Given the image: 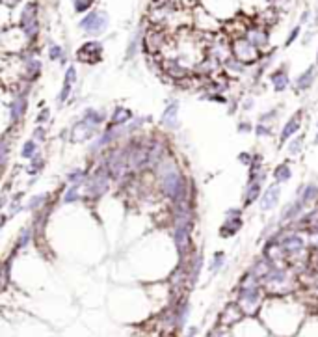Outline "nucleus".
I'll return each instance as SVG.
<instances>
[{
  "label": "nucleus",
  "mask_w": 318,
  "mask_h": 337,
  "mask_svg": "<svg viewBox=\"0 0 318 337\" xmlns=\"http://www.w3.org/2000/svg\"><path fill=\"white\" fill-rule=\"evenodd\" d=\"M108 13L106 11H102V9H90L84 17H82V21L78 23V26L86 32V34H90V36H97V34H102V32L108 28Z\"/></svg>",
  "instance_id": "f257e3e1"
},
{
  "label": "nucleus",
  "mask_w": 318,
  "mask_h": 337,
  "mask_svg": "<svg viewBox=\"0 0 318 337\" xmlns=\"http://www.w3.org/2000/svg\"><path fill=\"white\" fill-rule=\"evenodd\" d=\"M21 28H23L26 38H36L39 32V23H38V4L36 2H28L21 11Z\"/></svg>",
  "instance_id": "f03ea898"
},
{
  "label": "nucleus",
  "mask_w": 318,
  "mask_h": 337,
  "mask_svg": "<svg viewBox=\"0 0 318 337\" xmlns=\"http://www.w3.org/2000/svg\"><path fill=\"white\" fill-rule=\"evenodd\" d=\"M259 47H255L248 38H240L234 41L233 45V53H234V58L238 61H244V63H251V61H255L259 58V51H257Z\"/></svg>",
  "instance_id": "7ed1b4c3"
},
{
  "label": "nucleus",
  "mask_w": 318,
  "mask_h": 337,
  "mask_svg": "<svg viewBox=\"0 0 318 337\" xmlns=\"http://www.w3.org/2000/svg\"><path fill=\"white\" fill-rule=\"evenodd\" d=\"M175 242H177L179 253L184 257L186 252L190 250V229H188V224H177V229H175Z\"/></svg>",
  "instance_id": "20e7f679"
},
{
  "label": "nucleus",
  "mask_w": 318,
  "mask_h": 337,
  "mask_svg": "<svg viewBox=\"0 0 318 337\" xmlns=\"http://www.w3.org/2000/svg\"><path fill=\"white\" fill-rule=\"evenodd\" d=\"M281 252H285L287 255H296V253H300L303 250V240L298 235H288L281 240Z\"/></svg>",
  "instance_id": "39448f33"
},
{
  "label": "nucleus",
  "mask_w": 318,
  "mask_h": 337,
  "mask_svg": "<svg viewBox=\"0 0 318 337\" xmlns=\"http://www.w3.org/2000/svg\"><path fill=\"white\" fill-rule=\"evenodd\" d=\"M277 201H279V184H272V186H268V190L264 192L261 207H263V211H270L277 205Z\"/></svg>",
  "instance_id": "423d86ee"
},
{
  "label": "nucleus",
  "mask_w": 318,
  "mask_h": 337,
  "mask_svg": "<svg viewBox=\"0 0 318 337\" xmlns=\"http://www.w3.org/2000/svg\"><path fill=\"white\" fill-rule=\"evenodd\" d=\"M177 112H179V105L177 103H171L162 114L164 125H168V127H177Z\"/></svg>",
  "instance_id": "0eeeda50"
},
{
  "label": "nucleus",
  "mask_w": 318,
  "mask_h": 337,
  "mask_svg": "<svg viewBox=\"0 0 318 337\" xmlns=\"http://www.w3.org/2000/svg\"><path fill=\"white\" fill-rule=\"evenodd\" d=\"M248 39L255 47H264L268 43V34H266L263 28H251V30L248 32Z\"/></svg>",
  "instance_id": "6e6552de"
},
{
  "label": "nucleus",
  "mask_w": 318,
  "mask_h": 337,
  "mask_svg": "<svg viewBox=\"0 0 318 337\" xmlns=\"http://www.w3.org/2000/svg\"><path fill=\"white\" fill-rule=\"evenodd\" d=\"M313 77H315V65H311L305 73L300 75V78L296 80V90H298V92H302V90L311 88V84H313Z\"/></svg>",
  "instance_id": "1a4fd4ad"
},
{
  "label": "nucleus",
  "mask_w": 318,
  "mask_h": 337,
  "mask_svg": "<svg viewBox=\"0 0 318 337\" xmlns=\"http://www.w3.org/2000/svg\"><path fill=\"white\" fill-rule=\"evenodd\" d=\"M298 129H300V115H294V117L283 127V130H281V142H287Z\"/></svg>",
  "instance_id": "9d476101"
},
{
  "label": "nucleus",
  "mask_w": 318,
  "mask_h": 337,
  "mask_svg": "<svg viewBox=\"0 0 318 337\" xmlns=\"http://www.w3.org/2000/svg\"><path fill=\"white\" fill-rule=\"evenodd\" d=\"M272 84H273V88H275V92H283V90L288 86L287 73H285L283 69H279L277 73H273V75H272Z\"/></svg>",
  "instance_id": "9b49d317"
},
{
  "label": "nucleus",
  "mask_w": 318,
  "mask_h": 337,
  "mask_svg": "<svg viewBox=\"0 0 318 337\" xmlns=\"http://www.w3.org/2000/svg\"><path fill=\"white\" fill-rule=\"evenodd\" d=\"M317 198H318V186H315V184H307V186L303 188L302 203H311V201H315Z\"/></svg>",
  "instance_id": "f8f14e48"
},
{
  "label": "nucleus",
  "mask_w": 318,
  "mask_h": 337,
  "mask_svg": "<svg viewBox=\"0 0 318 337\" xmlns=\"http://www.w3.org/2000/svg\"><path fill=\"white\" fill-rule=\"evenodd\" d=\"M24 108H26V99H24V97H17L15 103L11 105V115H13L15 119H19V117L24 114Z\"/></svg>",
  "instance_id": "ddd939ff"
},
{
  "label": "nucleus",
  "mask_w": 318,
  "mask_h": 337,
  "mask_svg": "<svg viewBox=\"0 0 318 337\" xmlns=\"http://www.w3.org/2000/svg\"><path fill=\"white\" fill-rule=\"evenodd\" d=\"M95 0H73V8L77 13H88L91 6H93Z\"/></svg>",
  "instance_id": "4468645a"
},
{
  "label": "nucleus",
  "mask_w": 318,
  "mask_h": 337,
  "mask_svg": "<svg viewBox=\"0 0 318 337\" xmlns=\"http://www.w3.org/2000/svg\"><path fill=\"white\" fill-rule=\"evenodd\" d=\"M259 192H261V183H259V181H253V183L249 184L248 194H246V205H249L251 201H255V199L259 198Z\"/></svg>",
  "instance_id": "2eb2a0df"
},
{
  "label": "nucleus",
  "mask_w": 318,
  "mask_h": 337,
  "mask_svg": "<svg viewBox=\"0 0 318 337\" xmlns=\"http://www.w3.org/2000/svg\"><path fill=\"white\" fill-rule=\"evenodd\" d=\"M131 112L127 110V108H117L116 114H114V125H123L129 117H131Z\"/></svg>",
  "instance_id": "dca6fc26"
},
{
  "label": "nucleus",
  "mask_w": 318,
  "mask_h": 337,
  "mask_svg": "<svg viewBox=\"0 0 318 337\" xmlns=\"http://www.w3.org/2000/svg\"><path fill=\"white\" fill-rule=\"evenodd\" d=\"M275 177H277V181H288L290 179V168L287 164H281L279 168L275 169Z\"/></svg>",
  "instance_id": "f3484780"
},
{
  "label": "nucleus",
  "mask_w": 318,
  "mask_h": 337,
  "mask_svg": "<svg viewBox=\"0 0 318 337\" xmlns=\"http://www.w3.org/2000/svg\"><path fill=\"white\" fill-rule=\"evenodd\" d=\"M78 186H80V183H75L73 186H71L69 192H67V194H65V198H63L65 203H71V201L78 199Z\"/></svg>",
  "instance_id": "a211bd4d"
},
{
  "label": "nucleus",
  "mask_w": 318,
  "mask_h": 337,
  "mask_svg": "<svg viewBox=\"0 0 318 337\" xmlns=\"http://www.w3.org/2000/svg\"><path fill=\"white\" fill-rule=\"evenodd\" d=\"M34 153H36V142H26L23 146V157L24 159H32L34 157Z\"/></svg>",
  "instance_id": "6ab92c4d"
},
{
  "label": "nucleus",
  "mask_w": 318,
  "mask_h": 337,
  "mask_svg": "<svg viewBox=\"0 0 318 337\" xmlns=\"http://www.w3.org/2000/svg\"><path fill=\"white\" fill-rule=\"evenodd\" d=\"M166 69H168V73H170L171 77H184V75H186V69L179 67V65H175V63H170Z\"/></svg>",
  "instance_id": "aec40b11"
},
{
  "label": "nucleus",
  "mask_w": 318,
  "mask_h": 337,
  "mask_svg": "<svg viewBox=\"0 0 318 337\" xmlns=\"http://www.w3.org/2000/svg\"><path fill=\"white\" fill-rule=\"evenodd\" d=\"M30 237H32V229H26L21 233V238H19V248H24V246L28 244V240H30Z\"/></svg>",
  "instance_id": "412c9836"
},
{
  "label": "nucleus",
  "mask_w": 318,
  "mask_h": 337,
  "mask_svg": "<svg viewBox=\"0 0 318 337\" xmlns=\"http://www.w3.org/2000/svg\"><path fill=\"white\" fill-rule=\"evenodd\" d=\"M302 144H303V138L300 136V138H296L292 144H290V147H288V151H290V155H296L300 149H302Z\"/></svg>",
  "instance_id": "4be33fe9"
},
{
  "label": "nucleus",
  "mask_w": 318,
  "mask_h": 337,
  "mask_svg": "<svg viewBox=\"0 0 318 337\" xmlns=\"http://www.w3.org/2000/svg\"><path fill=\"white\" fill-rule=\"evenodd\" d=\"M69 93H71V84H69V82H65V86H63V90H62V93H60L58 101H60V103L67 101V99H69Z\"/></svg>",
  "instance_id": "5701e85b"
},
{
  "label": "nucleus",
  "mask_w": 318,
  "mask_h": 337,
  "mask_svg": "<svg viewBox=\"0 0 318 337\" xmlns=\"http://www.w3.org/2000/svg\"><path fill=\"white\" fill-rule=\"evenodd\" d=\"M50 58H52V60H58V58H60V56H62L63 54V51H62V47H58V45H52L50 47Z\"/></svg>",
  "instance_id": "b1692460"
},
{
  "label": "nucleus",
  "mask_w": 318,
  "mask_h": 337,
  "mask_svg": "<svg viewBox=\"0 0 318 337\" xmlns=\"http://www.w3.org/2000/svg\"><path fill=\"white\" fill-rule=\"evenodd\" d=\"M300 32H302V24H298L296 28H292V32H290V36H288V39H287V45H290L292 41H294L298 36H300Z\"/></svg>",
  "instance_id": "393cba45"
},
{
  "label": "nucleus",
  "mask_w": 318,
  "mask_h": 337,
  "mask_svg": "<svg viewBox=\"0 0 318 337\" xmlns=\"http://www.w3.org/2000/svg\"><path fill=\"white\" fill-rule=\"evenodd\" d=\"M75 80H77V71H75V67H69V69H67V73H65V82L73 84Z\"/></svg>",
  "instance_id": "a878e982"
},
{
  "label": "nucleus",
  "mask_w": 318,
  "mask_h": 337,
  "mask_svg": "<svg viewBox=\"0 0 318 337\" xmlns=\"http://www.w3.org/2000/svg\"><path fill=\"white\" fill-rule=\"evenodd\" d=\"M43 201H45V196H38V198H34V201H32L28 207H30V209H38L39 205L43 203Z\"/></svg>",
  "instance_id": "bb28decb"
},
{
  "label": "nucleus",
  "mask_w": 318,
  "mask_h": 337,
  "mask_svg": "<svg viewBox=\"0 0 318 337\" xmlns=\"http://www.w3.org/2000/svg\"><path fill=\"white\" fill-rule=\"evenodd\" d=\"M214 259H216V261H214V265H212V270H216V268L220 267L222 263H224V259H225L224 253H216V255H214Z\"/></svg>",
  "instance_id": "cd10ccee"
},
{
  "label": "nucleus",
  "mask_w": 318,
  "mask_h": 337,
  "mask_svg": "<svg viewBox=\"0 0 318 337\" xmlns=\"http://www.w3.org/2000/svg\"><path fill=\"white\" fill-rule=\"evenodd\" d=\"M71 181H75V183H80V179H84V173L82 171H73L69 175Z\"/></svg>",
  "instance_id": "c85d7f7f"
},
{
  "label": "nucleus",
  "mask_w": 318,
  "mask_h": 337,
  "mask_svg": "<svg viewBox=\"0 0 318 337\" xmlns=\"http://www.w3.org/2000/svg\"><path fill=\"white\" fill-rule=\"evenodd\" d=\"M8 161V144H6V140L2 142V164H6Z\"/></svg>",
  "instance_id": "c756f323"
},
{
  "label": "nucleus",
  "mask_w": 318,
  "mask_h": 337,
  "mask_svg": "<svg viewBox=\"0 0 318 337\" xmlns=\"http://www.w3.org/2000/svg\"><path fill=\"white\" fill-rule=\"evenodd\" d=\"M257 134L259 136H264V134H270V129H266V127H263V125H257Z\"/></svg>",
  "instance_id": "7c9ffc66"
},
{
  "label": "nucleus",
  "mask_w": 318,
  "mask_h": 337,
  "mask_svg": "<svg viewBox=\"0 0 318 337\" xmlns=\"http://www.w3.org/2000/svg\"><path fill=\"white\" fill-rule=\"evenodd\" d=\"M309 15H311V11H303V13H302V19H300V24H305V23H307V19H309Z\"/></svg>",
  "instance_id": "2f4dec72"
},
{
  "label": "nucleus",
  "mask_w": 318,
  "mask_h": 337,
  "mask_svg": "<svg viewBox=\"0 0 318 337\" xmlns=\"http://www.w3.org/2000/svg\"><path fill=\"white\" fill-rule=\"evenodd\" d=\"M34 136H36V138H45V132H43V129L39 127V129H36V132H34Z\"/></svg>",
  "instance_id": "473e14b6"
},
{
  "label": "nucleus",
  "mask_w": 318,
  "mask_h": 337,
  "mask_svg": "<svg viewBox=\"0 0 318 337\" xmlns=\"http://www.w3.org/2000/svg\"><path fill=\"white\" fill-rule=\"evenodd\" d=\"M47 117H48V110H45V112L39 114V121H43V119H47Z\"/></svg>",
  "instance_id": "72a5a7b5"
},
{
  "label": "nucleus",
  "mask_w": 318,
  "mask_h": 337,
  "mask_svg": "<svg viewBox=\"0 0 318 337\" xmlns=\"http://www.w3.org/2000/svg\"><path fill=\"white\" fill-rule=\"evenodd\" d=\"M240 161L244 162V164H248V162H249V157H248V153H242Z\"/></svg>",
  "instance_id": "f704fd0d"
},
{
  "label": "nucleus",
  "mask_w": 318,
  "mask_h": 337,
  "mask_svg": "<svg viewBox=\"0 0 318 337\" xmlns=\"http://www.w3.org/2000/svg\"><path fill=\"white\" fill-rule=\"evenodd\" d=\"M240 130H249V127H248V123H242V127H240Z\"/></svg>",
  "instance_id": "c9c22d12"
},
{
  "label": "nucleus",
  "mask_w": 318,
  "mask_h": 337,
  "mask_svg": "<svg viewBox=\"0 0 318 337\" xmlns=\"http://www.w3.org/2000/svg\"><path fill=\"white\" fill-rule=\"evenodd\" d=\"M315 144H318V134H317V140H315Z\"/></svg>",
  "instance_id": "e433bc0d"
}]
</instances>
